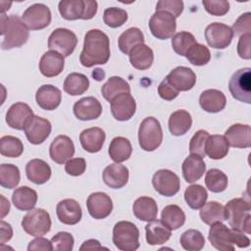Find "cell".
Segmentation results:
<instances>
[{
    "mask_svg": "<svg viewBox=\"0 0 251 251\" xmlns=\"http://www.w3.org/2000/svg\"><path fill=\"white\" fill-rule=\"evenodd\" d=\"M229 149V144L225 135L214 134L209 135L205 145V152L213 160H220L225 158Z\"/></svg>",
    "mask_w": 251,
    "mask_h": 251,
    "instance_id": "cell-35",
    "label": "cell"
},
{
    "mask_svg": "<svg viewBox=\"0 0 251 251\" xmlns=\"http://www.w3.org/2000/svg\"><path fill=\"white\" fill-rule=\"evenodd\" d=\"M180 244L187 251H199L205 245V238L199 230L191 228L181 234Z\"/></svg>",
    "mask_w": 251,
    "mask_h": 251,
    "instance_id": "cell-47",
    "label": "cell"
},
{
    "mask_svg": "<svg viewBox=\"0 0 251 251\" xmlns=\"http://www.w3.org/2000/svg\"><path fill=\"white\" fill-rule=\"evenodd\" d=\"M56 213L59 221L65 225L73 226L77 224L82 217V210L75 199H64L57 204Z\"/></svg>",
    "mask_w": 251,
    "mask_h": 251,
    "instance_id": "cell-21",
    "label": "cell"
},
{
    "mask_svg": "<svg viewBox=\"0 0 251 251\" xmlns=\"http://www.w3.org/2000/svg\"><path fill=\"white\" fill-rule=\"evenodd\" d=\"M74 114L80 121L98 119L102 113V105L98 99L92 96L83 97L74 105Z\"/></svg>",
    "mask_w": 251,
    "mask_h": 251,
    "instance_id": "cell-20",
    "label": "cell"
},
{
    "mask_svg": "<svg viewBox=\"0 0 251 251\" xmlns=\"http://www.w3.org/2000/svg\"><path fill=\"white\" fill-rule=\"evenodd\" d=\"M202 4L209 14L217 17L225 16L229 10V3L226 0H203Z\"/></svg>",
    "mask_w": 251,
    "mask_h": 251,
    "instance_id": "cell-53",
    "label": "cell"
},
{
    "mask_svg": "<svg viewBox=\"0 0 251 251\" xmlns=\"http://www.w3.org/2000/svg\"><path fill=\"white\" fill-rule=\"evenodd\" d=\"M148 25L153 36L161 40L173 37L176 29V18L165 11H156L151 16Z\"/></svg>",
    "mask_w": 251,
    "mask_h": 251,
    "instance_id": "cell-8",
    "label": "cell"
},
{
    "mask_svg": "<svg viewBox=\"0 0 251 251\" xmlns=\"http://www.w3.org/2000/svg\"><path fill=\"white\" fill-rule=\"evenodd\" d=\"M235 229L228 228L222 222L211 225L208 239L213 247L220 251H233Z\"/></svg>",
    "mask_w": 251,
    "mask_h": 251,
    "instance_id": "cell-11",
    "label": "cell"
},
{
    "mask_svg": "<svg viewBox=\"0 0 251 251\" xmlns=\"http://www.w3.org/2000/svg\"><path fill=\"white\" fill-rule=\"evenodd\" d=\"M0 23V34L3 39L1 48L3 50L19 48L26 43L29 37V29L20 17L17 15L6 16L5 13H1Z\"/></svg>",
    "mask_w": 251,
    "mask_h": 251,
    "instance_id": "cell-2",
    "label": "cell"
},
{
    "mask_svg": "<svg viewBox=\"0 0 251 251\" xmlns=\"http://www.w3.org/2000/svg\"><path fill=\"white\" fill-rule=\"evenodd\" d=\"M227 176L225 173L218 169H210L205 176V184L207 188L214 192L220 193L227 187Z\"/></svg>",
    "mask_w": 251,
    "mask_h": 251,
    "instance_id": "cell-44",
    "label": "cell"
},
{
    "mask_svg": "<svg viewBox=\"0 0 251 251\" xmlns=\"http://www.w3.org/2000/svg\"><path fill=\"white\" fill-rule=\"evenodd\" d=\"M25 133L27 140L34 145L43 143L52 130L51 123L39 116H32L25 126Z\"/></svg>",
    "mask_w": 251,
    "mask_h": 251,
    "instance_id": "cell-14",
    "label": "cell"
},
{
    "mask_svg": "<svg viewBox=\"0 0 251 251\" xmlns=\"http://www.w3.org/2000/svg\"><path fill=\"white\" fill-rule=\"evenodd\" d=\"M156 11H165L177 18L183 11V2L181 0H160L157 2Z\"/></svg>",
    "mask_w": 251,
    "mask_h": 251,
    "instance_id": "cell-54",
    "label": "cell"
},
{
    "mask_svg": "<svg viewBox=\"0 0 251 251\" xmlns=\"http://www.w3.org/2000/svg\"><path fill=\"white\" fill-rule=\"evenodd\" d=\"M63 87L64 91L70 95H81L88 89L89 79L83 74L72 73L65 78Z\"/></svg>",
    "mask_w": 251,
    "mask_h": 251,
    "instance_id": "cell-40",
    "label": "cell"
},
{
    "mask_svg": "<svg viewBox=\"0 0 251 251\" xmlns=\"http://www.w3.org/2000/svg\"><path fill=\"white\" fill-rule=\"evenodd\" d=\"M163 141V130L160 122L154 117L145 118L138 129V142L144 151L156 150Z\"/></svg>",
    "mask_w": 251,
    "mask_h": 251,
    "instance_id": "cell-5",
    "label": "cell"
},
{
    "mask_svg": "<svg viewBox=\"0 0 251 251\" xmlns=\"http://www.w3.org/2000/svg\"><path fill=\"white\" fill-rule=\"evenodd\" d=\"M132 211L138 220L151 222L157 218L158 206L153 198L148 196H141L134 201Z\"/></svg>",
    "mask_w": 251,
    "mask_h": 251,
    "instance_id": "cell-31",
    "label": "cell"
},
{
    "mask_svg": "<svg viewBox=\"0 0 251 251\" xmlns=\"http://www.w3.org/2000/svg\"><path fill=\"white\" fill-rule=\"evenodd\" d=\"M179 92L188 91L196 83V75L187 67H176L165 77Z\"/></svg>",
    "mask_w": 251,
    "mask_h": 251,
    "instance_id": "cell-19",
    "label": "cell"
},
{
    "mask_svg": "<svg viewBox=\"0 0 251 251\" xmlns=\"http://www.w3.org/2000/svg\"><path fill=\"white\" fill-rule=\"evenodd\" d=\"M146 241L150 245H160L167 242L171 235V229L161 220H153L145 226Z\"/></svg>",
    "mask_w": 251,
    "mask_h": 251,
    "instance_id": "cell-30",
    "label": "cell"
},
{
    "mask_svg": "<svg viewBox=\"0 0 251 251\" xmlns=\"http://www.w3.org/2000/svg\"><path fill=\"white\" fill-rule=\"evenodd\" d=\"M228 89L231 96L246 104L251 103V69L237 70L228 81Z\"/></svg>",
    "mask_w": 251,
    "mask_h": 251,
    "instance_id": "cell-7",
    "label": "cell"
},
{
    "mask_svg": "<svg viewBox=\"0 0 251 251\" xmlns=\"http://www.w3.org/2000/svg\"><path fill=\"white\" fill-rule=\"evenodd\" d=\"M251 208L248 201L243 198L229 200L226 207V221L231 228L250 234L251 232Z\"/></svg>",
    "mask_w": 251,
    "mask_h": 251,
    "instance_id": "cell-3",
    "label": "cell"
},
{
    "mask_svg": "<svg viewBox=\"0 0 251 251\" xmlns=\"http://www.w3.org/2000/svg\"><path fill=\"white\" fill-rule=\"evenodd\" d=\"M152 184L159 194L166 197L176 195L180 188V180L177 175L166 169L159 170L154 174Z\"/></svg>",
    "mask_w": 251,
    "mask_h": 251,
    "instance_id": "cell-12",
    "label": "cell"
},
{
    "mask_svg": "<svg viewBox=\"0 0 251 251\" xmlns=\"http://www.w3.org/2000/svg\"><path fill=\"white\" fill-rule=\"evenodd\" d=\"M64 56L54 50L45 52L39 61V71L46 77L60 75L64 70Z\"/></svg>",
    "mask_w": 251,
    "mask_h": 251,
    "instance_id": "cell-24",
    "label": "cell"
},
{
    "mask_svg": "<svg viewBox=\"0 0 251 251\" xmlns=\"http://www.w3.org/2000/svg\"><path fill=\"white\" fill-rule=\"evenodd\" d=\"M161 221L171 230H176L183 226L185 214L177 205H168L161 213Z\"/></svg>",
    "mask_w": 251,
    "mask_h": 251,
    "instance_id": "cell-42",
    "label": "cell"
},
{
    "mask_svg": "<svg viewBox=\"0 0 251 251\" xmlns=\"http://www.w3.org/2000/svg\"><path fill=\"white\" fill-rule=\"evenodd\" d=\"M127 13L126 10L117 8V7H111L105 9L103 13V21L104 23L113 28L122 26L127 21Z\"/></svg>",
    "mask_w": 251,
    "mask_h": 251,
    "instance_id": "cell-50",
    "label": "cell"
},
{
    "mask_svg": "<svg viewBox=\"0 0 251 251\" xmlns=\"http://www.w3.org/2000/svg\"><path fill=\"white\" fill-rule=\"evenodd\" d=\"M101 93L107 101L111 102L114 98L123 93H130V86L123 77L114 75L103 84Z\"/></svg>",
    "mask_w": 251,
    "mask_h": 251,
    "instance_id": "cell-37",
    "label": "cell"
},
{
    "mask_svg": "<svg viewBox=\"0 0 251 251\" xmlns=\"http://www.w3.org/2000/svg\"><path fill=\"white\" fill-rule=\"evenodd\" d=\"M233 32L230 26L223 23H212L205 29V38L208 45L215 49L226 48L232 40Z\"/></svg>",
    "mask_w": 251,
    "mask_h": 251,
    "instance_id": "cell-13",
    "label": "cell"
},
{
    "mask_svg": "<svg viewBox=\"0 0 251 251\" xmlns=\"http://www.w3.org/2000/svg\"><path fill=\"white\" fill-rule=\"evenodd\" d=\"M158 93L162 99L171 101L176 98L179 92L167 80V78H165L158 86Z\"/></svg>",
    "mask_w": 251,
    "mask_h": 251,
    "instance_id": "cell-57",
    "label": "cell"
},
{
    "mask_svg": "<svg viewBox=\"0 0 251 251\" xmlns=\"http://www.w3.org/2000/svg\"><path fill=\"white\" fill-rule=\"evenodd\" d=\"M21 179L20 170L12 164H2L0 166V184L4 188L13 189L18 186Z\"/></svg>",
    "mask_w": 251,
    "mask_h": 251,
    "instance_id": "cell-46",
    "label": "cell"
},
{
    "mask_svg": "<svg viewBox=\"0 0 251 251\" xmlns=\"http://www.w3.org/2000/svg\"><path fill=\"white\" fill-rule=\"evenodd\" d=\"M209 132L200 129L195 132V134L192 136L189 142V152L190 154L193 155H198L200 157H205L206 152H205V145L207 138L209 137Z\"/></svg>",
    "mask_w": 251,
    "mask_h": 251,
    "instance_id": "cell-51",
    "label": "cell"
},
{
    "mask_svg": "<svg viewBox=\"0 0 251 251\" xmlns=\"http://www.w3.org/2000/svg\"><path fill=\"white\" fill-rule=\"evenodd\" d=\"M77 37L75 33L68 28H56L48 38V48L60 53L64 57L70 56L75 51Z\"/></svg>",
    "mask_w": 251,
    "mask_h": 251,
    "instance_id": "cell-9",
    "label": "cell"
},
{
    "mask_svg": "<svg viewBox=\"0 0 251 251\" xmlns=\"http://www.w3.org/2000/svg\"><path fill=\"white\" fill-rule=\"evenodd\" d=\"M199 215L202 222L210 226L218 222L223 223L224 221H226L225 207L217 201H210L208 203H205L200 208Z\"/></svg>",
    "mask_w": 251,
    "mask_h": 251,
    "instance_id": "cell-39",
    "label": "cell"
},
{
    "mask_svg": "<svg viewBox=\"0 0 251 251\" xmlns=\"http://www.w3.org/2000/svg\"><path fill=\"white\" fill-rule=\"evenodd\" d=\"M33 112L31 108L24 103L17 102L13 104L6 113V123L12 128L23 130L27 123V121L32 117Z\"/></svg>",
    "mask_w": 251,
    "mask_h": 251,
    "instance_id": "cell-18",
    "label": "cell"
},
{
    "mask_svg": "<svg viewBox=\"0 0 251 251\" xmlns=\"http://www.w3.org/2000/svg\"><path fill=\"white\" fill-rule=\"evenodd\" d=\"M185 57L194 66H204L211 60V53L208 47L197 42L188 49Z\"/></svg>",
    "mask_w": 251,
    "mask_h": 251,
    "instance_id": "cell-49",
    "label": "cell"
},
{
    "mask_svg": "<svg viewBox=\"0 0 251 251\" xmlns=\"http://www.w3.org/2000/svg\"><path fill=\"white\" fill-rule=\"evenodd\" d=\"M109 155L115 163H122L130 157L132 147L130 141L123 136H117L112 139L109 145Z\"/></svg>",
    "mask_w": 251,
    "mask_h": 251,
    "instance_id": "cell-36",
    "label": "cell"
},
{
    "mask_svg": "<svg viewBox=\"0 0 251 251\" xmlns=\"http://www.w3.org/2000/svg\"><path fill=\"white\" fill-rule=\"evenodd\" d=\"M50 166L41 159H32L25 166L27 178L35 184H43L51 177Z\"/></svg>",
    "mask_w": 251,
    "mask_h": 251,
    "instance_id": "cell-29",
    "label": "cell"
},
{
    "mask_svg": "<svg viewBox=\"0 0 251 251\" xmlns=\"http://www.w3.org/2000/svg\"><path fill=\"white\" fill-rule=\"evenodd\" d=\"M75 154V145L73 140L67 135H58L55 137L49 147V155L52 161L57 164H65Z\"/></svg>",
    "mask_w": 251,
    "mask_h": 251,
    "instance_id": "cell-16",
    "label": "cell"
},
{
    "mask_svg": "<svg viewBox=\"0 0 251 251\" xmlns=\"http://www.w3.org/2000/svg\"><path fill=\"white\" fill-rule=\"evenodd\" d=\"M225 137L231 147L249 148L251 146V127L249 125H232L226 130Z\"/></svg>",
    "mask_w": 251,
    "mask_h": 251,
    "instance_id": "cell-23",
    "label": "cell"
},
{
    "mask_svg": "<svg viewBox=\"0 0 251 251\" xmlns=\"http://www.w3.org/2000/svg\"><path fill=\"white\" fill-rule=\"evenodd\" d=\"M102 176L109 187L114 189L122 188L127 183L128 169L120 163H114L104 169Z\"/></svg>",
    "mask_w": 251,
    "mask_h": 251,
    "instance_id": "cell-25",
    "label": "cell"
},
{
    "mask_svg": "<svg viewBox=\"0 0 251 251\" xmlns=\"http://www.w3.org/2000/svg\"><path fill=\"white\" fill-rule=\"evenodd\" d=\"M23 22L28 29L39 30L47 27L52 20L50 9L42 3H35L24 12L22 16Z\"/></svg>",
    "mask_w": 251,
    "mask_h": 251,
    "instance_id": "cell-10",
    "label": "cell"
},
{
    "mask_svg": "<svg viewBox=\"0 0 251 251\" xmlns=\"http://www.w3.org/2000/svg\"><path fill=\"white\" fill-rule=\"evenodd\" d=\"M35 100L41 109L47 111L55 110L59 107L62 100L61 90L54 85L43 84L37 89Z\"/></svg>",
    "mask_w": 251,
    "mask_h": 251,
    "instance_id": "cell-22",
    "label": "cell"
},
{
    "mask_svg": "<svg viewBox=\"0 0 251 251\" xmlns=\"http://www.w3.org/2000/svg\"><path fill=\"white\" fill-rule=\"evenodd\" d=\"M0 242L4 244L6 241H9L13 235V229L10 224L1 221V233H0Z\"/></svg>",
    "mask_w": 251,
    "mask_h": 251,
    "instance_id": "cell-60",
    "label": "cell"
},
{
    "mask_svg": "<svg viewBox=\"0 0 251 251\" xmlns=\"http://www.w3.org/2000/svg\"><path fill=\"white\" fill-rule=\"evenodd\" d=\"M24 152V145L20 138L12 135L2 136L0 139V153L8 158H18Z\"/></svg>",
    "mask_w": 251,
    "mask_h": 251,
    "instance_id": "cell-45",
    "label": "cell"
},
{
    "mask_svg": "<svg viewBox=\"0 0 251 251\" xmlns=\"http://www.w3.org/2000/svg\"><path fill=\"white\" fill-rule=\"evenodd\" d=\"M86 169V161L83 158H72L65 165V171L73 176H81Z\"/></svg>",
    "mask_w": 251,
    "mask_h": 251,
    "instance_id": "cell-56",
    "label": "cell"
},
{
    "mask_svg": "<svg viewBox=\"0 0 251 251\" xmlns=\"http://www.w3.org/2000/svg\"><path fill=\"white\" fill-rule=\"evenodd\" d=\"M53 250L56 251H72L74 248V237L70 232L60 231L51 238Z\"/></svg>",
    "mask_w": 251,
    "mask_h": 251,
    "instance_id": "cell-52",
    "label": "cell"
},
{
    "mask_svg": "<svg viewBox=\"0 0 251 251\" xmlns=\"http://www.w3.org/2000/svg\"><path fill=\"white\" fill-rule=\"evenodd\" d=\"M1 200H2V212H1V218H4L10 211V203L5 199L3 195H1Z\"/></svg>",
    "mask_w": 251,
    "mask_h": 251,
    "instance_id": "cell-62",
    "label": "cell"
},
{
    "mask_svg": "<svg viewBox=\"0 0 251 251\" xmlns=\"http://www.w3.org/2000/svg\"><path fill=\"white\" fill-rule=\"evenodd\" d=\"M104 247L101 246L100 242L96 239H88L82 243L79 250H95V249H103Z\"/></svg>",
    "mask_w": 251,
    "mask_h": 251,
    "instance_id": "cell-61",
    "label": "cell"
},
{
    "mask_svg": "<svg viewBox=\"0 0 251 251\" xmlns=\"http://www.w3.org/2000/svg\"><path fill=\"white\" fill-rule=\"evenodd\" d=\"M113 243L122 251H134L139 248V230L127 221L118 222L113 228Z\"/></svg>",
    "mask_w": 251,
    "mask_h": 251,
    "instance_id": "cell-4",
    "label": "cell"
},
{
    "mask_svg": "<svg viewBox=\"0 0 251 251\" xmlns=\"http://www.w3.org/2000/svg\"><path fill=\"white\" fill-rule=\"evenodd\" d=\"M197 43L194 35L188 31H180L172 37V47L174 51L180 55L185 56L188 49Z\"/></svg>",
    "mask_w": 251,
    "mask_h": 251,
    "instance_id": "cell-48",
    "label": "cell"
},
{
    "mask_svg": "<svg viewBox=\"0 0 251 251\" xmlns=\"http://www.w3.org/2000/svg\"><path fill=\"white\" fill-rule=\"evenodd\" d=\"M105 139V131L98 126L86 128L79 134V141L82 148L89 153L99 152L102 149Z\"/></svg>",
    "mask_w": 251,
    "mask_h": 251,
    "instance_id": "cell-26",
    "label": "cell"
},
{
    "mask_svg": "<svg viewBox=\"0 0 251 251\" xmlns=\"http://www.w3.org/2000/svg\"><path fill=\"white\" fill-rule=\"evenodd\" d=\"M181 170H182V176L185 181L192 183L203 176L206 171V165L202 157L198 155L190 154L183 161Z\"/></svg>",
    "mask_w": 251,
    "mask_h": 251,
    "instance_id": "cell-27",
    "label": "cell"
},
{
    "mask_svg": "<svg viewBox=\"0 0 251 251\" xmlns=\"http://www.w3.org/2000/svg\"><path fill=\"white\" fill-rule=\"evenodd\" d=\"M199 104L208 113H219L226 107V98L218 89H207L200 94Z\"/></svg>",
    "mask_w": 251,
    "mask_h": 251,
    "instance_id": "cell-28",
    "label": "cell"
},
{
    "mask_svg": "<svg viewBox=\"0 0 251 251\" xmlns=\"http://www.w3.org/2000/svg\"><path fill=\"white\" fill-rule=\"evenodd\" d=\"M192 126L191 115L185 110H177L174 112L169 119L170 132L175 136L185 134Z\"/></svg>",
    "mask_w": 251,
    "mask_h": 251,
    "instance_id": "cell-34",
    "label": "cell"
},
{
    "mask_svg": "<svg viewBox=\"0 0 251 251\" xmlns=\"http://www.w3.org/2000/svg\"><path fill=\"white\" fill-rule=\"evenodd\" d=\"M110 103L112 115L117 121H128L135 114L136 103L130 93H123L114 98Z\"/></svg>",
    "mask_w": 251,
    "mask_h": 251,
    "instance_id": "cell-17",
    "label": "cell"
},
{
    "mask_svg": "<svg viewBox=\"0 0 251 251\" xmlns=\"http://www.w3.org/2000/svg\"><path fill=\"white\" fill-rule=\"evenodd\" d=\"M110 40L108 35L100 29H90L84 35L83 48L79 55L80 64L91 68L104 65L110 59Z\"/></svg>",
    "mask_w": 251,
    "mask_h": 251,
    "instance_id": "cell-1",
    "label": "cell"
},
{
    "mask_svg": "<svg viewBox=\"0 0 251 251\" xmlns=\"http://www.w3.org/2000/svg\"><path fill=\"white\" fill-rule=\"evenodd\" d=\"M22 227L29 235L43 236L51 228L50 215L44 209L33 208L24 216Z\"/></svg>",
    "mask_w": 251,
    "mask_h": 251,
    "instance_id": "cell-6",
    "label": "cell"
},
{
    "mask_svg": "<svg viewBox=\"0 0 251 251\" xmlns=\"http://www.w3.org/2000/svg\"><path fill=\"white\" fill-rule=\"evenodd\" d=\"M28 251H33V250H41V251H52L53 246L52 242L48 240L47 238H44L42 236H37L33 240H31L27 246Z\"/></svg>",
    "mask_w": 251,
    "mask_h": 251,
    "instance_id": "cell-59",
    "label": "cell"
},
{
    "mask_svg": "<svg viewBox=\"0 0 251 251\" xmlns=\"http://www.w3.org/2000/svg\"><path fill=\"white\" fill-rule=\"evenodd\" d=\"M233 34L237 36H242L244 34H250L251 32V13L247 12L239 16L235 21L232 27Z\"/></svg>",
    "mask_w": 251,
    "mask_h": 251,
    "instance_id": "cell-55",
    "label": "cell"
},
{
    "mask_svg": "<svg viewBox=\"0 0 251 251\" xmlns=\"http://www.w3.org/2000/svg\"><path fill=\"white\" fill-rule=\"evenodd\" d=\"M12 201L18 210L29 211L34 208L37 202V193L28 186H21L13 192Z\"/></svg>",
    "mask_w": 251,
    "mask_h": 251,
    "instance_id": "cell-33",
    "label": "cell"
},
{
    "mask_svg": "<svg viewBox=\"0 0 251 251\" xmlns=\"http://www.w3.org/2000/svg\"><path fill=\"white\" fill-rule=\"evenodd\" d=\"M207 198V190L200 184H192L184 191V200L193 210L200 209L206 203Z\"/></svg>",
    "mask_w": 251,
    "mask_h": 251,
    "instance_id": "cell-43",
    "label": "cell"
},
{
    "mask_svg": "<svg viewBox=\"0 0 251 251\" xmlns=\"http://www.w3.org/2000/svg\"><path fill=\"white\" fill-rule=\"evenodd\" d=\"M86 207L89 215L96 220L107 218L113 210L111 197L104 192L91 193L86 201Z\"/></svg>",
    "mask_w": 251,
    "mask_h": 251,
    "instance_id": "cell-15",
    "label": "cell"
},
{
    "mask_svg": "<svg viewBox=\"0 0 251 251\" xmlns=\"http://www.w3.org/2000/svg\"><path fill=\"white\" fill-rule=\"evenodd\" d=\"M59 12L68 21L84 20L85 1L84 0H62L59 2Z\"/></svg>",
    "mask_w": 251,
    "mask_h": 251,
    "instance_id": "cell-38",
    "label": "cell"
},
{
    "mask_svg": "<svg viewBox=\"0 0 251 251\" xmlns=\"http://www.w3.org/2000/svg\"><path fill=\"white\" fill-rule=\"evenodd\" d=\"M129 62L131 66L140 71H144L149 69L154 61V53L153 50L147 46L146 44H138L136 45L128 54Z\"/></svg>",
    "mask_w": 251,
    "mask_h": 251,
    "instance_id": "cell-32",
    "label": "cell"
},
{
    "mask_svg": "<svg viewBox=\"0 0 251 251\" xmlns=\"http://www.w3.org/2000/svg\"><path fill=\"white\" fill-rule=\"evenodd\" d=\"M237 54L244 60L251 59V34H244L239 37Z\"/></svg>",
    "mask_w": 251,
    "mask_h": 251,
    "instance_id": "cell-58",
    "label": "cell"
},
{
    "mask_svg": "<svg viewBox=\"0 0 251 251\" xmlns=\"http://www.w3.org/2000/svg\"><path fill=\"white\" fill-rule=\"evenodd\" d=\"M142 43H144V35L137 27L127 28L120 35L118 39L119 48L126 55H128L136 45Z\"/></svg>",
    "mask_w": 251,
    "mask_h": 251,
    "instance_id": "cell-41",
    "label": "cell"
}]
</instances>
